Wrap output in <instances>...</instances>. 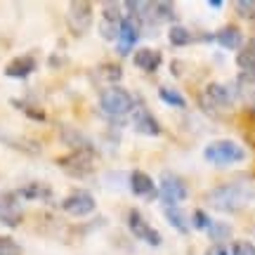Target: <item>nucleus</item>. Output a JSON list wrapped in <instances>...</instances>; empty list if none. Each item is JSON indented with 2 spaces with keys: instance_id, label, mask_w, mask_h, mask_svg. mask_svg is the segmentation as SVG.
<instances>
[{
  "instance_id": "f257e3e1",
  "label": "nucleus",
  "mask_w": 255,
  "mask_h": 255,
  "mask_svg": "<svg viewBox=\"0 0 255 255\" xmlns=\"http://www.w3.org/2000/svg\"><path fill=\"white\" fill-rule=\"evenodd\" d=\"M255 199V189L246 182H227L218 184L206 194L210 208L220 210V213H237L244 206H248Z\"/></svg>"
},
{
  "instance_id": "f03ea898",
  "label": "nucleus",
  "mask_w": 255,
  "mask_h": 255,
  "mask_svg": "<svg viewBox=\"0 0 255 255\" xmlns=\"http://www.w3.org/2000/svg\"><path fill=\"white\" fill-rule=\"evenodd\" d=\"M203 158L213 165H232L246 158V149L234 139H215L203 149Z\"/></svg>"
},
{
  "instance_id": "7ed1b4c3",
  "label": "nucleus",
  "mask_w": 255,
  "mask_h": 255,
  "mask_svg": "<svg viewBox=\"0 0 255 255\" xmlns=\"http://www.w3.org/2000/svg\"><path fill=\"white\" fill-rule=\"evenodd\" d=\"M57 165L66 170L69 175L73 177H85V175L95 173V168H97V156L95 151L90 149H76L71 151L69 156H64V158H57Z\"/></svg>"
},
{
  "instance_id": "20e7f679",
  "label": "nucleus",
  "mask_w": 255,
  "mask_h": 255,
  "mask_svg": "<svg viewBox=\"0 0 255 255\" xmlns=\"http://www.w3.org/2000/svg\"><path fill=\"white\" fill-rule=\"evenodd\" d=\"M100 107L109 116H123L135 109V100L126 88H104L100 92Z\"/></svg>"
},
{
  "instance_id": "39448f33",
  "label": "nucleus",
  "mask_w": 255,
  "mask_h": 255,
  "mask_svg": "<svg viewBox=\"0 0 255 255\" xmlns=\"http://www.w3.org/2000/svg\"><path fill=\"white\" fill-rule=\"evenodd\" d=\"M95 208H97V201H95V196H92L90 191H85V189L71 191V194L62 201V210L69 213V215H73V218H85V215H90Z\"/></svg>"
},
{
  "instance_id": "423d86ee",
  "label": "nucleus",
  "mask_w": 255,
  "mask_h": 255,
  "mask_svg": "<svg viewBox=\"0 0 255 255\" xmlns=\"http://www.w3.org/2000/svg\"><path fill=\"white\" fill-rule=\"evenodd\" d=\"M161 196H163L165 206H177V203L187 201L189 189H187V184H184V180L180 175L168 170V173L161 175Z\"/></svg>"
},
{
  "instance_id": "0eeeda50",
  "label": "nucleus",
  "mask_w": 255,
  "mask_h": 255,
  "mask_svg": "<svg viewBox=\"0 0 255 255\" xmlns=\"http://www.w3.org/2000/svg\"><path fill=\"white\" fill-rule=\"evenodd\" d=\"M232 92H229L227 85H222V83H210L208 88H206V92L199 97V104L203 107L206 111H210V114H215V111L220 109H227L229 104H232Z\"/></svg>"
},
{
  "instance_id": "6e6552de",
  "label": "nucleus",
  "mask_w": 255,
  "mask_h": 255,
  "mask_svg": "<svg viewBox=\"0 0 255 255\" xmlns=\"http://www.w3.org/2000/svg\"><path fill=\"white\" fill-rule=\"evenodd\" d=\"M24 220V208L17 191H2L0 194V222L5 227H19Z\"/></svg>"
},
{
  "instance_id": "1a4fd4ad",
  "label": "nucleus",
  "mask_w": 255,
  "mask_h": 255,
  "mask_svg": "<svg viewBox=\"0 0 255 255\" xmlns=\"http://www.w3.org/2000/svg\"><path fill=\"white\" fill-rule=\"evenodd\" d=\"M66 21H69V26L76 36L85 33L92 21V5L85 0H73L69 5V12H66Z\"/></svg>"
},
{
  "instance_id": "9d476101",
  "label": "nucleus",
  "mask_w": 255,
  "mask_h": 255,
  "mask_svg": "<svg viewBox=\"0 0 255 255\" xmlns=\"http://www.w3.org/2000/svg\"><path fill=\"white\" fill-rule=\"evenodd\" d=\"M139 33H142V21H139V17H135V14H128V17H123V21H121V31H119V55H128L130 50H132V45L137 43V38H139Z\"/></svg>"
},
{
  "instance_id": "9b49d317",
  "label": "nucleus",
  "mask_w": 255,
  "mask_h": 255,
  "mask_svg": "<svg viewBox=\"0 0 255 255\" xmlns=\"http://www.w3.org/2000/svg\"><path fill=\"white\" fill-rule=\"evenodd\" d=\"M128 227H130V232H132L137 239L146 241L149 246H161V241H163L161 234H158L154 227H149V225L144 222V218H142V213L135 210V208L128 213Z\"/></svg>"
},
{
  "instance_id": "f8f14e48",
  "label": "nucleus",
  "mask_w": 255,
  "mask_h": 255,
  "mask_svg": "<svg viewBox=\"0 0 255 255\" xmlns=\"http://www.w3.org/2000/svg\"><path fill=\"white\" fill-rule=\"evenodd\" d=\"M135 130L139 135H149V137H156L161 135V126H158V121L154 119V114L144 107H139L135 109Z\"/></svg>"
},
{
  "instance_id": "ddd939ff",
  "label": "nucleus",
  "mask_w": 255,
  "mask_h": 255,
  "mask_svg": "<svg viewBox=\"0 0 255 255\" xmlns=\"http://www.w3.org/2000/svg\"><path fill=\"white\" fill-rule=\"evenodd\" d=\"M132 62H135L137 69L154 73L156 69L161 66V62H163V55H161L158 50H154V47H142V50H137V55L132 57Z\"/></svg>"
},
{
  "instance_id": "4468645a",
  "label": "nucleus",
  "mask_w": 255,
  "mask_h": 255,
  "mask_svg": "<svg viewBox=\"0 0 255 255\" xmlns=\"http://www.w3.org/2000/svg\"><path fill=\"white\" fill-rule=\"evenodd\" d=\"M33 71H36V59L31 55L14 57V59L5 66V76H9V78H26V76H31Z\"/></svg>"
},
{
  "instance_id": "2eb2a0df",
  "label": "nucleus",
  "mask_w": 255,
  "mask_h": 255,
  "mask_svg": "<svg viewBox=\"0 0 255 255\" xmlns=\"http://www.w3.org/2000/svg\"><path fill=\"white\" fill-rule=\"evenodd\" d=\"M215 40H218V43L225 47V50H241L244 33H241V28H239V26H234V24H227V26H222L218 33H215Z\"/></svg>"
},
{
  "instance_id": "dca6fc26",
  "label": "nucleus",
  "mask_w": 255,
  "mask_h": 255,
  "mask_svg": "<svg viewBox=\"0 0 255 255\" xmlns=\"http://www.w3.org/2000/svg\"><path fill=\"white\" fill-rule=\"evenodd\" d=\"M130 189L137 196H146V194L154 191V180L144 170H132V175H130Z\"/></svg>"
},
{
  "instance_id": "f3484780",
  "label": "nucleus",
  "mask_w": 255,
  "mask_h": 255,
  "mask_svg": "<svg viewBox=\"0 0 255 255\" xmlns=\"http://www.w3.org/2000/svg\"><path fill=\"white\" fill-rule=\"evenodd\" d=\"M59 137H62L64 144H69L76 151V149H90V142L83 137V132H78L76 128L71 126H62L59 128Z\"/></svg>"
},
{
  "instance_id": "a211bd4d",
  "label": "nucleus",
  "mask_w": 255,
  "mask_h": 255,
  "mask_svg": "<svg viewBox=\"0 0 255 255\" xmlns=\"http://www.w3.org/2000/svg\"><path fill=\"white\" fill-rule=\"evenodd\" d=\"M237 66L241 69L244 73H253L255 71V43H246L237 52Z\"/></svg>"
},
{
  "instance_id": "6ab92c4d",
  "label": "nucleus",
  "mask_w": 255,
  "mask_h": 255,
  "mask_svg": "<svg viewBox=\"0 0 255 255\" xmlns=\"http://www.w3.org/2000/svg\"><path fill=\"white\" fill-rule=\"evenodd\" d=\"M17 196H24V199H31V201H45L52 196V189L45 187L43 182H31L26 187H21L17 191Z\"/></svg>"
},
{
  "instance_id": "aec40b11",
  "label": "nucleus",
  "mask_w": 255,
  "mask_h": 255,
  "mask_svg": "<svg viewBox=\"0 0 255 255\" xmlns=\"http://www.w3.org/2000/svg\"><path fill=\"white\" fill-rule=\"evenodd\" d=\"M158 97H161L168 107H175V109H184V107H187V100H184L182 92H177L175 88H168V85H161V88H158Z\"/></svg>"
},
{
  "instance_id": "412c9836",
  "label": "nucleus",
  "mask_w": 255,
  "mask_h": 255,
  "mask_svg": "<svg viewBox=\"0 0 255 255\" xmlns=\"http://www.w3.org/2000/svg\"><path fill=\"white\" fill-rule=\"evenodd\" d=\"M168 40H170L173 45L182 47V45H187V43H191V31L180 26V24H175V26L168 31Z\"/></svg>"
},
{
  "instance_id": "4be33fe9",
  "label": "nucleus",
  "mask_w": 255,
  "mask_h": 255,
  "mask_svg": "<svg viewBox=\"0 0 255 255\" xmlns=\"http://www.w3.org/2000/svg\"><path fill=\"white\" fill-rule=\"evenodd\" d=\"M165 218H168V222H170L177 232H182V234L189 232V227H187V222H184L182 213L177 210V206H165Z\"/></svg>"
},
{
  "instance_id": "5701e85b",
  "label": "nucleus",
  "mask_w": 255,
  "mask_h": 255,
  "mask_svg": "<svg viewBox=\"0 0 255 255\" xmlns=\"http://www.w3.org/2000/svg\"><path fill=\"white\" fill-rule=\"evenodd\" d=\"M151 9H154V14L156 19H163V21H175V5L173 2H151Z\"/></svg>"
},
{
  "instance_id": "b1692460",
  "label": "nucleus",
  "mask_w": 255,
  "mask_h": 255,
  "mask_svg": "<svg viewBox=\"0 0 255 255\" xmlns=\"http://www.w3.org/2000/svg\"><path fill=\"white\" fill-rule=\"evenodd\" d=\"M102 14H104V21H111V24H121L123 21V12H121L119 2H107Z\"/></svg>"
},
{
  "instance_id": "393cba45",
  "label": "nucleus",
  "mask_w": 255,
  "mask_h": 255,
  "mask_svg": "<svg viewBox=\"0 0 255 255\" xmlns=\"http://www.w3.org/2000/svg\"><path fill=\"white\" fill-rule=\"evenodd\" d=\"M100 76L104 78V81H119L121 76H123V71H121L119 64H102L100 66Z\"/></svg>"
},
{
  "instance_id": "a878e982",
  "label": "nucleus",
  "mask_w": 255,
  "mask_h": 255,
  "mask_svg": "<svg viewBox=\"0 0 255 255\" xmlns=\"http://www.w3.org/2000/svg\"><path fill=\"white\" fill-rule=\"evenodd\" d=\"M0 255H21V248L14 239L0 237Z\"/></svg>"
},
{
  "instance_id": "bb28decb",
  "label": "nucleus",
  "mask_w": 255,
  "mask_h": 255,
  "mask_svg": "<svg viewBox=\"0 0 255 255\" xmlns=\"http://www.w3.org/2000/svg\"><path fill=\"white\" fill-rule=\"evenodd\" d=\"M119 31H121V24L102 21V26H100V36L104 38V40H114V38H119Z\"/></svg>"
},
{
  "instance_id": "cd10ccee",
  "label": "nucleus",
  "mask_w": 255,
  "mask_h": 255,
  "mask_svg": "<svg viewBox=\"0 0 255 255\" xmlns=\"http://www.w3.org/2000/svg\"><path fill=\"white\" fill-rule=\"evenodd\" d=\"M208 232H210V237L215 239V241H220V239H225V237H229V234H232V227H229V225H225V222H222V225H220V222H215V225H210V227H208Z\"/></svg>"
},
{
  "instance_id": "c85d7f7f",
  "label": "nucleus",
  "mask_w": 255,
  "mask_h": 255,
  "mask_svg": "<svg viewBox=\"0 0 255 255\" xmlns=\"http://www.w3.org/2000/svg\"><path fill=\"white\" fill-rule=\"evenodd\" d=\"M232 255H255V246L251 241H237L232 246Z\"/></svg>"
},
{
  "instance_id": "c756f323",
  "label": "nucleus",
  "mask_w": 255,
  "mask_h": 255,
  "mask_svg": "<svg viewBox=\"0 0 255 255\" xmlns=\"http://www.w3.org/2000/svg\"><path fill=\"white\" fill-rule=\"evenodd\" d=\"M191 225L196 229H208L213 222H210V218L203 213V210H194V220H191Z\"/></svg>"
},
{
  "instance_id": "7c9ffc66",
  "label": "nucleus",
  "mask_w": 255,
  "mask_h": 255,
  "mask_svg": "<svg viewBox=\"0 0 255 255\" xmlns=\"http://www.w3.org/2000/svg\"><path fill=\"white\" fill-rule=\"evenodd\" d=\"M234 7H237V12L241 14V17H253L255 14V2L253 0H239Z\"/></svg>"
},
{
  "instance_id": "2f4dec72",
  "label": "nucleus",
  "mask_w": 255,
  "mask_h": 255,
  "mask_svg": "<svg viewBox=\"0 0 255 255\" xmlns=\"http://www.w3.org/2000/svg\"><path fill=\"white\" fill-rule=\"evenodd\" d=\"M12 104H17V109H21L26 116H31V119H36V121H45V114L43 111H38V109H33V107H28V104H21V102H17V100H12Z\"/></svg>"
},
{
  "instance_id": "473e14b6",
  "label": "nucleus",
  "mask_w": 255,
  "mask_h": 255,
  "mask_svg": "<svg viewBox=\"0 0 255 255\" xmlns=\"http://www.w3.org/2000/svg\"><path fill=\"white\" fill-rule=\"evenodd\" d=\"M203 255H229V251L222 246V244H215V246H210Z\"/></svg>"
},
{
  "instance_id": "72a5a7b5",
  "label": "nucleus",
  "mask_w": 255,
  "mask_h": 255,
  "mask_svg": "<svg viewBox=\"0 0 255 255\" xmlns=\"http://www.w3.org/2000/svg\"><path fill=\"white\" fill-rule=\"evenodd\" d=\"M208 5H210L213 9H222V5H225V2H222V0H210Z\"/></svg>"
},
{
  "instance_id": "f704fd0d",
  "label": "nucleus",
  "mask_w": 255,
  "mask_h": 255,
  "mask_svg": "<svg viewBox=\"0 0 255 255\" xmlns=\"http://www.w3.org/2000/svg\"><path fill=\"white\" fill-rule=\"evenodd\" d=\"M251 26H253V31H255V14L251 17Z\"/></svg>"
},
{
  "instance_id": "c9c22d12",
  "label": "nucleus",
  "mask_w": 255,
  "mask_h": 255,
  "mask_svg": "<svg viewBox=\"0 0 255 255\" xmlns=\"http://www.w3.org/2000/svg\"><path fill=\"white\" fill-rule=\"evenodd\" d=\"M251 114H253V116H255V104H253V107H251Z\"/></svg>"
}]
</instances>
